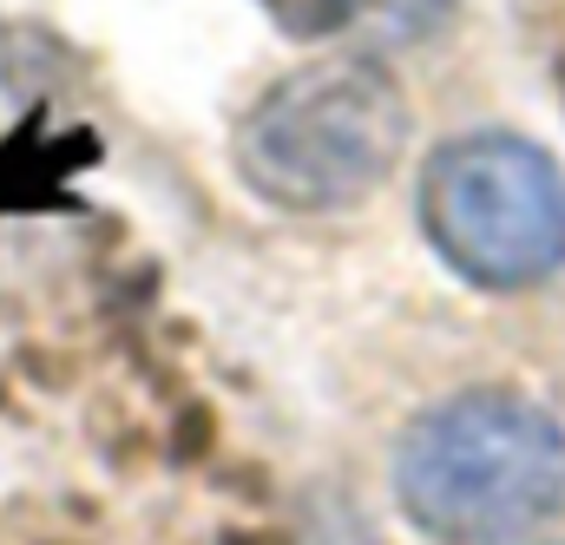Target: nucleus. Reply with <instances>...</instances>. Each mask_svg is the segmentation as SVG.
<instances>
[{"label":"nucleus","instance_id":"obj_4","mask_svg":"<svg viewBox=\"0 0 565 545\" xmlns=\"http://www.w3.org/2000/svg\"><path fill=\"white\" fill-rule=\"evenodd\" d=\"M257 7L289 40H329V33H349L355 20H369L382 0H257Z\"/></svg>","mask_w":565,"mask_h":545},{"label":"nucleus","instance_id":"obj_1","mask_svg":"<svg viewBox=\"0 0 565 545\" xmlns=\"http://www.w3.org/2000/svg\"><path fill=\"white\" fill-rule=\"evenodd\" d=\"M395 500L440 545H513L565 506V427L513 388L447 395L395 447Z\"/></svg>","mask_w":565,"mask_h":545},{"label":"nucleus","instance_id":"obj_2","mask_svg":"<svg viewBox=\"0 0 565 545\" xmlns=\"http://www.w3.org/2000/svg\"><path fill=\"white\" fill-rule=\"evenodd\" d=\"M415 138L402 79L375 60H322L277 79L237 126L244 184L296 217L349 211L395 178Z\"/></svg>","mask_w":565,"mask_h":545},{"label":"nucleus","instance_id":"obj_3","mask_svg":"<svg viewBox=\"0 0 565 545\" xmlns=\"http://www.w3.org/2000/svg\"><path fill=\"white\" fill-rule=\"evenodd\" d=\"M422 237L473 289H533L565 270V164L520 132L434 145L415 184Z\"/></svg>","mask_w":565,"mask_h":545}]
</instances>
